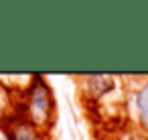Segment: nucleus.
Returning <instances> with one entry per match:
<instances>
[{
  "mask_svg": "<svg viewBox=\"0 0 148 140\" xmlns=\"http://www.w3.org/2000/svg\"><path fill=\"white\" fill-rule=\"evenodd\" d=\"M130 104L138 128L148 134V77L134 87V91L130 93Z\"/></svg>",
  "mask_w": 148,
  "mask_h": 140,
  "instance_id": "nucleus-3",
  "label": "nucleus"
},
{
  "mask_svg": "<svg viewBox=\"0 0 148 140\" xmlns=\"http://www.w3.org/2000/svg\"><path fill=\"white\" fill-rule=\"evenodd\" d=\"M144 140H148V138H144Z\"/></svg>",
  "mask_w": 148,
  "mask_h": 140,
  "instance_id": "nucleus-6",
  "label": "nucleus"
},
{
  "mask_svg": "<svg viewBox=\"0 0 148 140\" xmlns=\"http://www.w3.org/2000/svg\"><path fill=\"white\" fill-rule=\"evenodd\" d=\"M21 114L37 128L45 130L55 118V97L49 83L41 75H33L25 93L21 95Z\"/></svg>",
  "mask_w": 148,
  "mask_h": 140,
  "instance_id": "nucleus-1",
  "label": "nucleus"
},
{
  "mask_svg": "<svg viewBox=\"0 0 148 140\" xmlns=\"http://www.w3.org/2000/svg\"><path fill=\"white\" fill-rule=\"evenodd\" d=\"M8 140H45L43 130L37 128L33 122H29L23 114H16L6 124H2Z\"/></svg>",
  "mask_w": 148,
  "mask_h": 140,
  "instance_id": "nucleus-2",
  "label": "nucleus"
},
{
  "mask_svg": "<svg viewBox=\"0 0 148 140\" xmlns=\"http://www.w3.org/2000/svg\"><path fill=\"white\" fill-rule=\"evenodd\" d=\"M16 104H21V97L14 100L12 89L0 81V124H6L10 118L21 114V112H16Z\"/></svg>",
  "mask_w": 148,
  "mask_h": 140,
  "instance_id": "nucleus-5",
  "label": "nucleus"
},
{
  "mask_svg": "<svg viewBox=\"0 0 148 140\" xmlns=\"http://www.w3.org/2000/svg\"><path fill=\"white\" fill-rule=\"evenodd\" d=\"M81 81H83L81 85L87 91V97L89 100H101L116 85L114 83L116 77H112V75H85V77H81Z\"/></svg>",
  "mask_w": 148,
  "mask_h": 140,
  "instance_id": "nucleus-4",
  "label": "nucleus"
}]
</instances>
